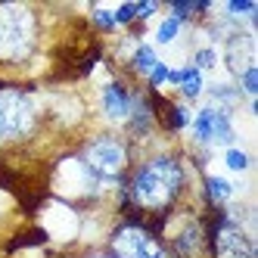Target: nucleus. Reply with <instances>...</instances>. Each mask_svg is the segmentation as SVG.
<instances>
[{"label":"nucleus","instance_id":"f03ea898","mask_svg":"<svg viewBox=\"0 0 258 258\" xmlns=\"http://www.w3.org/2000/svg\"><path fill=\"white\" fill-rule=\"evenodd\" d=\"M41 10L31 4H0V69H22L38 56Z\"/></svg>","mask_w":258,"mask_h":258},{"label":"nucleus","instance_id":"a211bd4d","mask_svg":"<svg viewBox=\"0 0 258 258\" xmlns=\"http://www.w3.org/2000/svg\"><path fill=\"white\" fill-rule=\"evenodd\" d=\"M218 66V50L215 47H199L193 53V69L196 72H212Z\"/></svg>","mask_w":258,"mask_h":258},{"label":"nucleus","instance_id":"ddd939ff","mask_svg":"<svg viewBox=\"0 0 258 258\" xmlns=\"http://www.w3.org/2000/svg\"><path fill=\"white\" fill-rule=\"evenodd\" d=\"M209 97L215 100L212 106H218V109H227V112H230V109L236 106V100L243 97V90H239L236 84H212V87H209Z\"/></svg>","mask_w":258,"mask_h":258},{"label":"nucleus","instance_id":"0eeeda50","mask_svg":"<svg viewBox=\"0 0 258 258\" xmlns=\"http://www.w3.org/2000/svg\"><path fill=\"white\" fill-rule=\"evenodd\" d=\"M193 124V140L199 146H233L236 143V131H233V121L227 109H218V106H202Z\"/></svg>","mask_w":258,"mask_h":258},{"label":"nucleus","instance_id":"6e6552de","mask_svg":"<svg viewBox=\"0 0 258 258\" xmlns=\"http://www.w3.org/2000/svg\"><path fill=\"white\" fill-rule=\"evenodd\" d=\"M140 90L131 87L127 81L121 78H112V81H106L103 90H100V106H103V115L109 121H127V115H131V109H134V100H137Z\"/></svg>","mask_w":258,"mask_h":258},{"label":"nucleus","instance_id":"f3484780","mask_svg":"<svg viewBox=\"0 0 258 258\" xmlns=\"http://www.w3.org/2000/svg\"><path fill=\"white\" fill-rule=\"evenodd\" d=\"M224 165L230 171H236V174H243V171H249V165H252V159L239 150V146H227L224 150Z\"/></svg>","mask_w":258,"mask_h":258},{"label":"nucleus","instance_id":"4468645a","mask_svg":"<svg viewBox=\"0 0 258 258\" xmlns=\"http://www.w3.org/2000/svg\"><path fill=\"white\" fill-rule=\"evenodd\" d=\"M47 230H41V227H28V230H22L16 239H10L7 243V252H19V249H25V246H44L47 243Z\"/></svg>","mask_w":258,"mask_h":258},{"label":"nucleus","instance_id":"2eb2a0df","mask_svg":"<svg viewBox=\"0 0 258 258\" xmlns=\"http://www.w3.org/2000/svg\"><path fill=\"white\" fill-rule=\"evenodd\" d=\"M180 94H183V100H196V97L202 94V72H196L193 66H183Z\"/></svg>","mask_w":258,"mask_h":258},{"label":"nucleus","instance_id":"6ab92c4d","mask_svg":"<svg viewBox=\"0 0 258 258\" xmlns=\"http://www.w3.org/2000/svg\"><path fill=\"white\" fill-rule=\"evenodd\" d=\"M180 22L177 19H171V16H168V19H165L159 28H156V44H171L174 38H177V34H180Z\"/></svg>","mask_w":258,"mask_h":258},{"label":"nucleus","instance_id":"20e7f679","mask_svg":"<svg viewBox=\"0 0 258 258\" xmlns=\"http://www.w3.org/2000/svg\"><path fill=\"white\" fill-rule=\"evenodd\" d=\"M202 230H206V252L209 258H258L255 236L230 221L227 206L221 209H206L199 215Z\"/></svg>","mask_w":258,"mask_h":258},{"label":"nucleus","instance_id":"1a4fd4ad","mask_svg":"<svg viewBox=\"0 0 258 258\" xmlns=\"http://www.w3.org/2000/svg\"><path fill=\"white\" fill-rule=\"evenodd\" d=\"M224 66L233 78L255 66V38L249 28H236L224 38Z\"/></svg>","mask_w":258,"mask_h":258},{"label":"nucleus","instance_id":"9b49d317","mask_svg":"<svg viewBox=\"0 0 258 258\" xmlns=\"http://www.w3.org/2000/svg\"><path fill=\"white\" fill-rule=\"evenodd\" d=\"M233 196V183L218 177V174H202V202H206V209H221L227 206Z\"/></svg>","mask_w":258,"mask_h":258},{"label":"nucleus","instance_id":"39448f33","mask_svg":"<svg viewBox=\"0 0 258 258\" xmlns=\"http://www.w3.org/2000/svg\"><path fill=\"white\" fill-rule=\"evenodd\" d=\"M34 84L0 90V143L28 140L41 124V106L31 97Z\"/></svg>","mask_w":258,"mask_h":258},{"label":"nucleus","instance_id":"aec40b11","mask_svg":"<svg viewBox=\"0 0 258 258\" xmlns=\"http://www.w3.org/2000/svg\"><path fill=\"white\" fill-rule=\"evenodd\" d=\"M112 16H115V25L118 28H131L137 22V4H121Z\"/></svg>","mask_w":258,"mask_h":258},{"label":"nucleus","instance_id":"dca6fc26","mask_svg":"<svg viewBox=\"0 0 258 258\" xmlns=\"http://www.w3.org/2000/svg\"><path fill=\"white\" fill-rule=\"evenodd\" d=\"M87 25H94V31H103V34H112V31L118 28L112 10H103V7H94V10H90V22H87Z\"/></svg>","mask_w":258,"mask_h":258},{"label":"nucleus","instance_id":"f257e3e1","mask_svg":"<svg viewBox=\"0 0 258 258\" xmlns=\"http://www.w3.org/2000/svg\"><path fill=\"white\" fill-rule=\"evenodd\" d=\"M187 183L190 171L187 159L180 153H153L131 165L124 183L118 187V206L121 212H137L143 218V227L156 239H162L165 221L171 212H177V202L187 193Z\"/></svg>","mask_w":258,"mask_h":258},{"label":"nucleus","instance_id":"9d476101","mask_svg":"<svg viewBox=\"0 0 258 258\" xmlns=\"http://www.w3.org/2000/svg\"><path fill=\"white\" fill-rule=\"evenodd\" d=\"M156 112H153V103L150 97H146V90L143 94H137L134 100V109H131V115H127L124 121V134H127V143L131 140H146L153 131H156Z\"/></svg>","mask_w":258,"mask_h":258},{"label":"nucleus","instance_id":"4be33fe9","mask_svg":"<svg viewBox=\"0 0 258 258\" xmlns=\"http://www.w3.org/2000/svg\"><path fill=\"white\" fill-rule=\"evenodd\" d=\"M165 81H168V66H165L162 59L153 66V72H150V75H146V90H159Z\"/></svg>","mask_w":258,"mask_h":258},{"label":"nucleus","instance_id":"f8f14e48","mask_svg":"<svg viewBox=\"0 0 258 258\" xmlns=\"http://www.w3.org/2000/svg\"><path fill=\"white\" fill-rule=\"evenodd\" d=\"M156 62H159L156 50H153L150 44H137V47H134V53H131V62H127V66H131L134 75H150Z\"/></svg>","mask_w":258,"mask_h":258},{"label":"nucleus","instance_id":"423d86ee","mask_svg":"<svg viewBox=\"0 0 258 258\" xmlns=\"http://www.w3.org/2000/svg\"><path fill=\"white\" fill-rule=\"evenodd\" d=\"M109 258H168V252L143 224L121 221L109 233Z\"/></svg>","mask_w":258,"mask_h":258},{"label":"nucleus","instance_id":"412c9836","mask_svg":"<svg viewBox=\"0 0 258 258\" xmlns=\"http://www.w3.org/2000/svg\"><path fill=\"white\" fill-rule=\"evenodd\" d=\"M236 81H239V90H243L246 97H255V94H258V66L246 69V72H243V75H239Z\"/></svg>","mask_w":258,"mask_h":258},{"label":"nucleus","instance_id":"7ed1b4c3","mask_svg":"<svg viewBox=\"0 0 258 258\" xmlns=\"http://www.w3.org/2000/svg\"><path fill=\"white\" fill-rule=\"evenodd\" d=\"M78 159L103 187H121L131 171V143L115 131H100L78 150Z\"/></svg>","mask_w":258,"mask_h":258}]
</instances>
